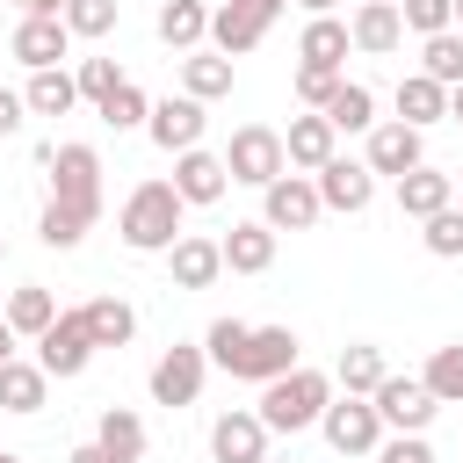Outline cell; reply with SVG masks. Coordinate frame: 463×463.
I'll list each match as a JSON object with an SVG mask.
<instances>
[{
    "label": "cell",
    "mask_w": 463,
    "mask_h": 463,
    "mask_svg": "<svg viewBox=\"0 0 463 463\" xmlns=\"http://www.w3.org/2000/svg\"><path fill=\"white\" fill-rule=\"evenodd\" d=\"M181 188L174 181H137L130 188V203H123V217H116V232H123V246L130 253H166L174 239H181Z\"/></svg>",
    "instance_id": "6da1fadb"
},
{
    "label": "cell",
    "mask_w": 463,
    "mask_h": 463,
    "mask_svg": "<svg viewBox=\"0 0 463 463\" xmlns=\"http://www.w3.org/2000/svg\"><path fill=\"white\" fill-rule=\"evenodd\" d=\"M333 405V376L326 369H282V376H268L260 383V420H268V434H297V427H318V412Z\"/></svg>",
    "instance_id": "7a4b0ae2"
},
{
    "label": "cell",
    "mask_w": 463,
    "mask_h": 463,
    "mask_svg": "<svg viewBox=\"0 0 463 463\" xmlns=\"http://www.w3.org/2000/svg\"><path fill=\"white\" fill-rule=\"evenodd\" d=\"M43 166H51V203H65L94 224L101 217V152L94 145H43Z\"/></svg>",
    "instance_id": "3957f363"
},
{
    "label": "cell",
    "mask_w": 463,
    "mask_h": 463,
    "mask_svg": "<svg viewBox=\"0 0 463 463\" xmlns=\"http://www.w3.org/2000/svg\"><path fill=\"white\" fill-rule=\"evenodd\" d=\"M224 166H232V181H246V188H268L275 174H289L282 130H268V123H246V130H232V145H224Z\"/></svg>",
    "instance_id": "277c9868"
},
{
    "label": "cell",
    "mask_w": 463,
    "mask_h": 463,
    "mask_svg": "<svg viewBox=\"0 0 463 463\" xmlns=\"http://www.w3.org/2000/svg\"><path fill=\"white\" fill-rule=\"evenodd\" d=\"M282 7H289V0H224V7H210V43H217L224 58H246V51L275 29Z\"/></svg>",
    "instance_id": "5b68a950"
},
{
    "label": "cell",
    "mask_w": 463,
    "mask_h": 463,
    "mask_svg": "<svg viewBox=\"0 0 463 463\" xmlns=\"http://www.w3.org/2000/svg\"><path fill=\"white\" fill-rule=\"evenodd\" d=\"M318 427H326V441L340 449V456H376V441H383V412H376V398H333L326 412H318Z\"/></svg>",
    "instance_id": "8992f818"
},
{
    "label": "cell",
    "mask_w": 463,
    "mask_h": 463,
    "mask_svg": "<svg viewBox=\"0 0 463 463\" xmlns=\"http://www.w3.org/2000/svg\"><path fill=\"white\" fill-rule=\"evenodd\" d=\"M318 210H326V203H318V181H311V174H297V166H289V174H275V181L260 188V217H268L275 232H311V224H318Z\"/></svg>",
    "instance_id": "52a82bcc"
},
{
    "label": "cell",
    "mask_w": 463,
    "mask_h": 463,
    "mask_svg": "<svg viewBox=\"0 0 463 463\" xmlns=\"http://www.w3.org/2000/svg\"><path fill=\"white\" fill-rule=\"evenodd\" d=\"M369 398H376V412H383L391 434H427V420L441 412V398L427 391V376H383Z\"/></svg>",
    "instance_id": "ba28073f"
},
{
    "label": "cell",
    "mask_w": 463,
    "mask_h": 463,
    "mask_svg": "<svg viewBox=\"0 0 463 463\" xmlns=\"http://www.w3.org/2000/svg\"><path fill=\"white\" fill-rule=\"evenodd\" d=\"M36 362H43L58 383H65V376H80V369L94 362V333H87V318H80V311H58V318L36 333Z\"/></svg>",
    "instance_id": "9c48e42d"
},
{
    "label": "cell",
    "mask_w": 463,
    "mask_h": 463,
    "mask_svg": "<svg viewBox=\"0 0 463 463\" xmlns=\"http://www.w3.org/2000/svg\"><path fill=\"white\" fill-rule=\"evenodd\" d=\"M203 376H210V347H166L152 362V405H195L203 398Z\"/></svg>",
    "instance_id": "30bf717a"
},
{
    "label": "cell",
    "mask_w": 463,
    "mask_h": 463,
    "mask_svg": "<svg viewBox=\"0 0 463 463\" xmlns=\"http://www.w3.org/2000/svg\"><path fill=\"white\" fill-rule=\"evenodd\" d=\"M282 369H297V333L289 326H253L246 347H239V362H232V376L239 383H268Z\"/></svg>",
    "instance_id": "8fae6325"
},
{
    "label": "cell",
    "mask_w": 463,
    "mask_h": 463,
    "mask_svg": "<svg viewBox=\"0 0 463 463\" xmlns=\"http://www.w3.org/2000/svg\"><path fill=\"white\" fill-rule=\"evenodd\" d=\"M318 203L326 210H340V217H354V210H369L376 203V174H369V159H326L318 166Z\"/></svg>",
    "instance_id": "7c38bea8"
},
{
    "label": "cell",
    "mask_w": 463,
    "mask_h": 463,
    "mask_svg": "<svg viewBox=\"0 0 463 463\" xmlns=\"http://www.w3.org/2000/svg\"><path fill=\"white\" fill-rule=\"evenodd\" d=\"M203 101L195 94H166V101H152V116H145V130H152V145L159 152H188V145H203Z\"/></svg>",
    "instance_id": "4fadbf2b"
},
{
    "label": "cell",
    "mask_w": 463,
    "mask_h": 463,
    "mask_svg": "<svg viewBox=\"0 0 463 463\" xmlns=\"http://www.w3.org/2000/svg\"><path fill=\"white\" fill-rule=\"evenodd\" d=\"M282 152H289V166H297V174H318V166L340 152V130H333V116H326V109H311V116H289V130H282Z\"/></svg>",
    "instance_id": "5bb4252c"
},
{
    "label": "cell",
    "mask_w": 463,
    "mask_h": 463,
    "mask_svg": "<svg viewBox=\"0 0 463 463\" xmlns=\"http://www.w3.org/2000/svg\"><path fill=\"white\" fill-rule=\"evenodd\" d=\"M166 275H174V289H210V282L224 275V246L203 239V232H181V239L166 246Z\"/></svg>",
    "instance_id": "9a60e30c"
},
{
    "label": "cell",
    "mask_w": 463,
    "mask_h": 463,
    "mask_svg": "<svg viewBox=\"0 0 463 463\" xmlns=\"http://www.w3.org/2000/svg\"><path fill=\"white\" fill-rule=\"evenodd\" d=\"M174 188H181V203H217V195L232 188V166H224V152H203V145L174 152Z\"/></svg>",
    "instance_id": "2e32d148"
},
{
    "label": "cell",
    "mask_w": 463,
    "mask_h": 463,
    "mask_svg": "<svg viewBox=\"0 0 463 463\" xmlns=\"http://www.w3.org/2000/svg\"><path fill=\"white\" fill-rule=\"evenodd\" d=\"M210 456L217 463H268V420L260 412H224L210 427Z\"/></svg>",
    "instance_id": "e0dca14e"
},
{
    "label": "cell",
    "mask_w": 463,
    "mask_h": 463,
    "mask_svg": "<svg viewBox=\"0 0 463 463\" xmlns=\"http://www.w3.org/2000/svg\"><path fill=\"white\" fill-rule=\"evenodd\" d=\"M65 43H72L65 14H22V22H14V58H22L29 72L58 65V58H65Z\"/></svg>",
    "instance_id": "ac0fdd59"
},
{
    "label": "cell",
    "mask_w": 463,
    "mask_h": 463,
    "mask_svg": "<svg viewBox=\"0 0 463 463\" xmlns=\"http://www.w3.org/2000/svg\"><path fill=\"white\" fill-rule=\"evenodd\" d=\"M217 246H224V268H232V275H268V268H275V224H268V217L232 224Z\"/></svg>",
    "instance_id": "d6986e66"
},
{
    "label": "cell",
    "mask_w": 463,
    "mask_h": 463,
    "mask_svg": "<svg viewBox=\"0 0 463 463\" xmlns=\"http://www.w3.org/2000/svg\"><path fill=\"white\" fill-rule=\"evenodd\" d=\"M347 29H354V51H369V58H391V51L405 43V14H398L391 0H362Z\"/></svg>",
    "instance_id": "ffe728a7"
},
{
    "label": "cell",
    "mask_w": 463,
    "mask_h": 463,
    "mask_svg": "<svg viewBox=\"0 0 463 463\" xmlns=\"http://www.w3.org/2000/svg\"><path fill=\"white\" fill-rule=\"evenodd\" d=\"M347 51H354V29H347V22H333V14H311V22H304V36H297V58H304V65H318V72H340V65H347Z\"/></svg>",
    "instance_id": "44dd1931"
},
{
    "label": "cell",
    "mask_w": 463,
    "mask_h": 463,
    "mask_svg": "<svg viewBox=\"0 0 463 463\" xmlns=\"http://www.w3.org/2000/svg\"><path fill=\"white\" fill-rule=\"evenodd\" d=\"M420 159H427V152H420V130H412V123H376V130H369V174H391V181H398V174H412Z\"/></svg>",
    "instance_id": "7402d4cb"
},
{
    "label": "cell",
    "mask_w": 463,
    "mask_h": 463,
    "mask_svg": "<svg viewBox=\"0 0 463 463\" xmlns=\"http://www.w3.org/2000/svg\"><path fill=\"white\" fill-rule=\"evenodd\" d=\"M449 203H456V181H449V174H434L427 159H420L412 174H398V210H405V217H420V224H427V217H434V210H449Z\"/></svg>",
    "instance_id": "603a6c76"
},
{
    "label": "cell",
    "mask_w": 463,
    "mask_h": 463,
    "mask_svg": "<svg viewBox=\"0 0 463 463\" xmlns=\"http://www.w3.org/2000/svg\"><path fill=\"white\" fill-rule=\"evenodd\" d=\"M43 398H51V369L14 354V362L0 369V412H43Z\"/></svg>",
    "instance_id": "cb8c5ba5"
},
{
    "label": "cell",
    "mask_w": 463,
    "mask_h": 463,
    "mask_svg": "<svg viewBox=\"0 0 463 463\" xmlns=\"http://www.w3.org/2000/svg\"><path fill=\"white\" fill-rule=\"evenodd\" d=\"M441 116H449V87L427 80V72H405V80H398V123L427 130V123H441Z\"/></svg>",
    "instance_id": "d4e9b609"
},
{
    "label": "cell",
    "mask_w": 463,
    "mask_h": 463,
    "mask_svg": "<svg viewBox=\"0 0 463 463\" xmlns=\"http://www.w3.org/2000/svg\"><path fill=\"white\" fill-rule=\"evenodd\" d=\"M22 101H29V116H72V101H80V80H72L65 65H43V72H29Z\"/></svg>",
    "instance_id": "484cf974"
},
{
    "label": "cell",
    "mask_w": 463,
    "mask_h": 463,
    "mask_svg": "<svg viewBox=\"0 0 463 463\" xmlns=\"http://www.w3.org/2000/svg\"><path fill=\"white\" fill-rule=\"evenodd\" d=\"M210 36V7L203 0H159V43L166 51H195Z\"/></svg>",
    "instance_id": "4316f807"
},
{
    "label": "cell",
    "mask_w": 463,
    "mask_h": 463,
    "mask_svg": "<svg viewBox=\"0 0 463 463\" xmlns=\"http://www.w3.org/2000/svg\"><path fill=\"white\" fill-rule=\"evenodd\" d=\"M181 94H195V101L232 94V58H224V51H188V58H181Z\"/></svg>",
    "instance_id": "83f0119b"
},
{
    "label": "cell",
    "mask_w": 463,
    "mask_h": 463,
    "mask_svg": "<svg viewBox=\"0 0 463 463\" xmlns=\"http://www.w3.org/2000/svg\"><path fill=\"white\" fill-rule=\"evenodd\" d=\"M80 318H87L94 347H123V340L137 333V311H130L123 297H94V304H80Z\"/></svg>",
    "instance_id": "f1b7e54d"
},
{
    "label": "cell",
    "mask_w": 463,
    "mask_h": 463,
    "mask_svg": "<svg viewBox=\"0 0 463 463\" xmlns=\"http://www.w3.org/2000/svg\"><path fill=\"white\" fill-rule=\"evenodd\" d=\"M383 376H391V369H383V354H376L369 340L340 347V362H333V383H340V391H354V398H369V391H376Z\"/></svg>",
    "instance_id": "f546056e"
},
{
    "label": "cell",
    "mask_w": 463,
    "mask_h": 463,
    "mask_svg": "<svg viewBox=\"0 0 463 463\" xmlns=\"http://www.w3.org/2000/svg\"><path fill=\"white\" fill-rule=\"evenodd\" d=\"M51 318H58V297H51L43 282H22V289L7 297V326H14L22 340H36V333H43Z\"/></svg>",
    "instance_id": "4dcf8cb0"
},
{
    "label": "cell",
    "mask_w": 463,
    "mask_h": 463,
    "mask_svg": "<svg viewBox=\"0 0 463 463\" xmlns=\"http://www.w3.org/2000/svg\"><path fill=\"white\" fill-rule=\"evenodd\" d=\"M94 441H101L116 463H137V456H145V420H137V412H123V405H109V412H101V427H94Z\"/></svg>",
    "instance_id": "1f68e13d"
},
{
    "label": "cell",
    "mask_w": 463,
    "mask_h": 463,
    "mask_svg": "<svg viewBox=\"0 0 463 463\" xmlns=\"http://www.w3.org/2000/svg\"><path fill=\"white\" fill-rule=\"evenodd\" d=\"M420 72L441 80V87H463V29H434L420 43Z\"/></svg>",
    "instance_id": "d6a6232c"
},
{
    "label": "cell",
    "mask_w": 463,
    "mask_h": 463,
    "mask_svg": "<svg viewBox=\"0 0 463 463\" xmlns=\"http://www.w3.org/2000/svg\"><path fill=\"white\" fill-rule=\"evenodd\" d=\"M326 116H333V130H376V94L362 80H340V94L326 101Z\"/></svg>",
    "instance_id": "836d02e7"
},
{
    "label": "cell",
    "mask_w": 463,
    "mask_h": 463,
    "mask_svg": "<svg viewBox=\"0 0 463 463\" xmlns=\"http://www.w3.org/2000/svg\"><path fill=\"white\" fill-rule=\"evenodd\" d=\"M420 376H427V391H434L441 405H463V340H449V347H434V362H427Z\"/></svg>",
    "instance_id": "e575fe53"
},
{
    "label": "cell",
    "mask_w": 463,
    "mask_h": 463,
    "mask_svg": "<svg viewBox=\"0 0 463 463\" xmlns=\"http://www.w3.org/2000/svg\"><path fill=\"white\" fill-rule=\"evenodd\" d=\"M420 239H427V253H434V260H463V203H449V210H434Z\"/></svg>",
    "instance_id": "d590c367"
},
{
    "label": "cell",
    "mask_w": 463,
    "mask_h": 463,
    "mask_svg": "<svg viewBox=\"0 0 463 463\" xmlns=\"http://www.w3.org/2000/svg\"><path fill=\"white\" fill-rule=\"evenodd\" d=\"M145 116H152V101H145V87H137V80H123V87L101 101V123H109V130H137Z\"/></svg>",
    "instance_id": "8d00e7d4"
},
{
    "label": "cell",
    "mask_w": 463,
    "mask_h": 463,
    "mask_svg": "<svg viewBox=\"0 0 463 463\" xmlns=\"http://www.w3.org/2000/svg\"><path fill=\"white\" fill-rule=\"evenodd\" d=\"M36 239L65 253V246H80V239H87V217H80V210H65V203H43V217H36Z\"/></svg>",
    "instance_id": "74e56055"
},
{
    "label": "cell",
    "mask_w": 463,
    "mask_h": 463,
    "mask_svg": "<svg viewBox=\"0 0 463 463\" xmlns=\"http://www.w3.org/2000/svg\"><path fill=\"white\" fill-rule=\"evenodd\" d=\"M72 80H80V101H94V109H101V101H109V94L123 87L116 58H80V72H72Z\"/></svg>",
    "instance_id": "f35d334b"
},
{
    "label": "cell",
    "mask_w": 463,
    "mask_h": 463,
    "mask_svg": "<svg viewBox=\"0 0 463 463\" xmlns=\"http://www.w3.org/2000/svg\"><path fill=\"white\" fill-rule=\"evenodd\" d=\"M65 29L72 36H109L116 29V0H65Z\"/></svg>",
    "instance_id": "ab89813d"
},
{
    "label": "cell",
    "mask_w": 463,
    "mask_h": 463,
    "mask_svg": "<svg viewBox=\"0 0 463 463\" xmlns=\"http://www.w3.org/2000/svg\"><path fill=\"white\" fill-rule=\"evenodd\" d=\"M246 333H253L246 318H217V326L203 333V347H210V362H217V369H232V362H239V347H246Z\"/></svg>",
    "instance_id": "60d3db41"
},
{
    "label": "cell",
    "mask_w": 463,
    "mask_h": 463,
    "mask_svg": "<svg viewBox=\"0 0 463 463\" xmlns=\"http://www.w3.org/2000/svg\"><path fill=\"white\" fill-rule=\"evenodd\" d=\"M398 14H405V29H420V36H434V29H456V0H405Z\"/></svg>",
    "instance_id": "b9f144b4"
},
{
    "label": "cell",
    "mask_w": 463,
    "mask_h": 463,
    "mask_svg": "<svg viewBox=\"0 0 463 463\" xmlns=\"http://www.w3.org/2000/svg\"><path fill=\"white\" fill-rule=\"evenodd\" d=\"M340 80H347V72H318V65H297V101H304V109H326V101L340 94Z\"/></svg>",
    "instance_id": "7bdbcfd3"
},
{
    "label": "cell",
    "mask_w": 463,
    "mask_h": 463,
    "mask_svg": "<svg viewBox=\"0 0 463 463\" xmlns=\"http://www.w3.org/2000/svg\"><path fill=\"white\" fill-rule=\"evenodd\" d=\"M376 463H434V449H427V434H391V441H376Z\"/></svg>",
    "instance_id": "ee69618b"
},
{
    "label": "cell",
    "mask_w": 463,
    "mask_h": 463,
    "mask_svg": "<svg viewBox=\"0 0 463 463\" xmlns=\"http://www.w3.org/2000/svg\"><path fill=\"white\" fill-rule=\"evenodd\" d=\"M22 123H29V101H22L14 87H0V137H14Z\"/></svg>",
    "instance_id": "f6af8a7d"
},
{
    "label": "cell",
    "mask_w": 463,
    "mask_h": 463,
    "mask_svg": "<svg viewBox=\"0 0 463 463\" xmlns=\"http://www.w3.org/2000/svg\"><path fill=\"white\" fill-rule=\"evenodd\" d=\"M14 347H22V333H14V326H7V311H0V369L14 362Z\"/></svg>",
    "instance_id": "bcb514c9"
},
{
    "label": "cell",
    "mask_w": 463,
    "mask_h": 463,
    "mask_svg": "<svg viewBox=\"0 0 463 463\" xmlns=\"http://www.w3.org/2000/svg\"><path fill=\"white\" fill-rule=\"evenodd\" d=\"M65 463H116V456H109V449H101V441H80V449H72V456H65Z\"/></svg>",
    "instance_id": "7dc6e473"
},
{
    "label": "cell",
    "mask_w": 463,
    "mask_h": 463,
    "mask_svg": "<svg viewBox=\"0 0 463 463\" xmlns=\"http://www.w3.org/2000/svg\"><path fill=\"white\" fill-rule=\"evenodd\" d=\"M22 14H65V0H14Z\"/></svg>",
    "instance_id": "c3c4849f"
},
{
    "label": "cell",
    "mask_w": 463,
    "mask_h": 463,
    "mask_svg": "<svg viewBox=\"0 0 463 463\" xmlns=\"http://www.w3.org/2000/svg\"><path fill=\"white\" fill-rule=\"evenodd\" d=\"M297 7H304V14H333L340 0H297Z\"/></svg>",
    "instance_id": "681fc988"
},
{
    "label": "cell",
    "mask_w": 463,
    "mask_h": 463,
    "mask_svg": "<svg viewBox=\"0 0 463 463\" xmlns=\"http://www.w3.org/2000/svg\"><path fill=\"white\" fill-rule=\"evenodd\" d=\"M449 123H463V87H449Z\"/></svg>",
    "instance_id": "f907efd6"
},
{
    "label": "cell",
    "mask_w": 463,
    "mask_h": 463,
    "mask_svg": "<svg viewBox=\"0 0 463 463\" xmlns=\"http://www.w3.org/2000/svg\"><path fill=\"white\" fill-rule=\"evenodd\" d=\"M456 29H463V0H456Z\"/></svg>",
    "instance_id": "816d5d0a"
},
{
    "label": "cell",
    "mask_w": 463,
    "mask_h": 463,
    "mask_svg": "<svg viewBox=\"0 0 463 463\" xmlns=\"http://www.w3.org/2000/svg\"><path fill=\"white\" fill-rule=\"evenodd\" d=\"M7 463H22V456H7Z\"/></svg>",
    "instance_id": "f5cc1de1"
},
{
    "label": "cell",
    "mask_w": 463,
    "mask_h": 463,
    "mask_svg": "<svg viewBox=\"0 0 463 463\" xmlns=\"http://www.w3.org/2000/svg\"><path fill=\"white\" fill-rule=\"evenodd\" d=\"M0 253H7V239H0Z\"/></svg>",
    "instance_id": "db71d44e"
},
{
    "label": "cell",
    "mask_w": 463,
    "mask_h": 463,
    "mask_svg": "<svg viewBox=\"0 0 463 463\" xmlns=\"http://www.w3.org/2000/svg\"><path fill=\"white\" fill-rule=\"evenodd\" d=\"M268 463H282V456H268Z\"/></svg>",
    "instance_id": "11a10c76"
},
{
    "label": "cell",
    "mask_w": 463,
    "mask_h": 463,
    "mask_svg": "<svg viewBox=\"0 0 463 463\" xmlns=\"http://www.w3.org/2000/svg\"><path fill=\"white\" fill-rule=\"evenodd\" d=\"M0 463H7V456H0Z\"/></svg>",
    "instance_id": "9f6ffc18"
}]
</instances>
